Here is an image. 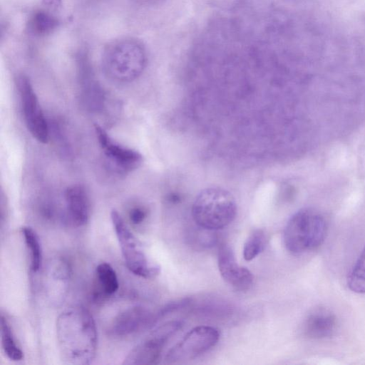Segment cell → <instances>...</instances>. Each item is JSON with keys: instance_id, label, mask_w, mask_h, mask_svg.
<instances>
[{"instance_id": "5bb4252c", "label": "cell", "mask_w": 365, "mask_h": 365, "mask_svg": "<svg viewBox=\"0 0 365 365\" xmlns=\"http://www.w3.org/2000/svg\"><path fill=\"white\" fill-rule=\"evenodd\" d=\"M66 214L68 220L76 227L85 225L90 215V203L85 189L73 185L65 192Z\"/></svg>"}, {"instance_id": "5b68a950", "label": "cell", "mask_w": 365, "mask_h": 365, "mask_svg": "<svg viewBox=\"0 0 365 365\" xmlns=\"http://www.w3.org/2000/svg\"><path fill=\"white\" fill-rule=\"evenodd\" d=\"M110 217L128 269L141 277L152 278L156 276L159 273V267L150 263L140 243L129 230L120 215L113 210Z\"/></svg>"}, {"instance_id": "30bf717a", "label": "cell", "mask_w": 365, "mask_h": 365, "mask_svg": "<svg viewBox=\"0 0 365 365\" xmlns=\"http://www.w3.org/2000/svg\"><path fill=\"white\" fill-rule=\"evenodd\" d=\"M95 130L100 147L109 165L114 171L127 174L136 170L143 162V157L135 150L121 145L113 141L99 125Z\"/></svg>"}, {"instance_id": "8992f818", "label": "cell", "mask_w": 365, "mask_h": 365, "mask_svg": "<svg viewBox=\"0 0 365 365\" xmlns=\"http://www.w3.org/2000/svg\"><path fill=\"white\" fill-rule=\"evenodd\" d=\"M182 327L180 321H170L153 329L125 357L124 364H154L158 362L167 341Z\"/></svg>"}, {"instance_id": "52a82bcc", "label": "cell", "mask_w": 365, "mask_h": 365, "mask_svg": "<svg viewBox=\"0 0 365 365\" xmlns=\"http://www.w3.org/2000/svg\"><path fill=\"white\" fill-rule=\"evenodd\" d=\"M219 338L217 329L210 326L196 327L169 350L165 360L169 364H176L194 359L215 346Z\"/></svg>"}, {"instance_id": "7c38bea8", "label": "cell", "mask_w": 365, "mask_h": 365, "mask_svg": "<svg viewBox=\"0 0 365 365\" xmlns=\"http://www.w3.org/2000/svg\"><path fill=\"white\" fill-rule=\"evenodd\" d=\"M156 322V315L144 307L135 306L124 310L115 317L110 332L115 336H126L152 327Z\"/></svg>"}, {"instance_id": "ba28073f", "label": "cell", "mask_w": 365, "mask_h": 365, "mask_svg": "<svg viewBox=\"0 0 365 365\" xmlns=\"http://www.w3.org/2000/svg\"><path fill=\"white\" fill-rule=\"evenodd\" d=\"M17 88L27 129L38 141L46 143L50 136V126L29 78L24 75L19 76L17 78Z\"/></svg>"}, {"instance_id": "44dd1931", "label": "cell", "mask_w": 365, "mask_h": 365, "mask_svg": "<svg viewBox=\"0 0 365 365\" xmlns=\"http://www.w3.org/2000/svg\"><path fill=\"white\" fill-rule=\"evenodd\" d=\"M147 217V211L142 207H134L128 212L130 222L134 225H140Z\"/></svg>"}, {"instance_id": "d6986e66", "label": "cell", "mask_w": 365, "mask_h": 365, "mask_svg": "<svg viewBox=\"0 0 365 365\" xmlns=\"http://www.w3.org/2000/svg\"><path fill=\"white\" fill-rule=\"evenodd\" d=\"M347 285L354 292L365 294V245L349 273Z\"/></svg>"}, {"instance_id": "ac0fdd59", "label": "cell", "mask_w": 365, "mask_h": 365, "mask_svg": "<svg viewBox=\"0 0 365 365\" xmlns=\"http://www.w3.org/2000/svg\"><path fill=\"white\" fill-rule=\"evenodd\" d=\"M24 241L29 251L30 267L32 272H38L42 264V250L36 232L30 227H22Z\"/></svg>"}, {"instance_id": "7a4b0ae2", "label": "cell", "mask_w": 365, "mask_h": 365, "mask_svg": "<svg viewBox=\"0 0 365 365\" xmlns=\"http://www.w3.org/2000/svg\"><path fill=\"white\" fill-rule=\"evenodd\" d=\"M147 63L143 43L130 38L115 40L104 48L102 66L106 75L118 83H128L138 78Z\"/></svg>"}, {"instance_id": "9c48e42d", "label": "cell", "mask_w": 365, "mask_h": 365, "mask_svg": "<svg viewBox=\"0 0 365 365\" xmlns=\"http://www.w3.org/2000/svg\"><path fill=\"white\" fill-rule=\"evenodd\" d=\"M80 101L88 112L101 113L106 107L104 90L96 81L92 65L86 50H81L76 56Z\"/></svg>"}, {"instance_id": "6da1fadb", "label": "cell", "mask_w": 365, "mask_h": 365, "mask_svg": "<svg viewBox=\"0 0 365 365\" xmlns=\"http://www.w3.org/2000/svg\"><path fill=\"white\" fill-rule=\"evenodd\" d=\"M56 335L63 363L85 365L95 358L97 329L92 315L86 308L76 306L64 310L56 321Z\"/></svg>"}, {"instance_id": "e0dca14e", "label": "cell", "mask_w": 365, "mask_h": 365, "mask_svg": "<svg viewBox=\"0 0 365 365\" xmlns=\"http://www.w3.org/2000/svg\"><path fill=\"white\" fill-rule=\"evenodd\" d=\"M96 275L100 289L104 294L112 295L118 291L119 287L118 276L110 264L100 263L96 267Z\"/></svg>"}, {"instance_id": "3957f363", "label": "cell", "mask_w": 365, "mask_h": 365, "mask_svg": "<svg viewBox=\"0 0 365 365\" xmlns=\"http://www.w3.org/2000/svg\"><path fill=\"white\" fill-rule=\"evenodd\" d=\"M327 234V223L324 216L312 208H303L288 220L283 240L287 250L300 255L318 248Z\"/></svg>"}, {"instance_id": "7402d4cb", "label": "cell", "mask_w": 365, "mask_h": 365, "mask_svg": "<svg viewBox=\"0 0 365 365\" xmlns=\"http://www.w3.org/2000/svg\"><path fill=\"white\" fill-rule=\"evenodd\" d=\"M168 200L172 203H178L180 201V196L176 193H171L168 195Z\"/></svg>"}, {"instance_id": "9a60e30c", "label": "cell", "mask_w": 365, "mask_h": 365, "mask_svg": "<svg viewBox=\"0 0 365 365\" xmlns=\"http://www.w3.org/2000/svg\"><path fill=\"white\" fill-rule=\"evenodd\" d=\"M59 19L53 11L38 9L33 12L27 23L29 32L35 36H45L53 33L59 26Z\"/></svg>"}, {"instance_id": "8fae6325", "label": "cell", "mask_w": 365, "mask_h": 365, "mask_svg": "<svg viewBox=\"0 0 365 365\" xmlns=\"http://www.w3.org/2000/svg\"><path fill=\"white\" fill-rule=\"evenodd\" d=\"M217 264L223 279L235 289L245 291L250 288L253 275L248 269L237 264L230 246L223 244L220 247Z\"/></svg>"}, {"instance_id": "603a6c76", "label": "cell", "mask_w": 365, "mask_h": 365, "mask_svg": "<svg viewBox=\"0 0 365 365\" xmlns=\"http://www.w3.org/2000/svg\"><path fill=\"white\" fill-rule=\"evenodd\" d=\"M142 3L147 4H154L156 3H158L163 0H138Z\"/></svg>"}, {"instance_id": "2e32d148", "label": "cell", "mask_w": 365, "mask_h": 365, "mask_svg": "<svg viewBox=\"0 0 365 365\" xmlns=\"http://www.w3.org/2000/svg\"><path fill=\"white\" fill-rule=\"evenodd\" d=\"M1 341L4 353L11 361H21L24 353L17 344L11 327L4 315L1 316Z\"/></svg>"}, {"instance_id": "ffe728a7", "label": "cell", "mask_w": 365, "mask_h": 365, "mask_svg": "<svg viewBox=\"0 0 365 365\" xmlns=\"http://www.w3.org/2000/svg\"><path fill=\"white\" fill-rule=\"evenodd\" d=\"M266 236L264 232L257 229L253 230L246 240L243 247V257L247 261H251L264 249Z\"/></svg>"}, {"instance_id": "4fadbf2b", "label": "cell", "mask_w": 365, "mask_h": 365, "mask_svg": "<svg viewBox=\"0 0 365 365\" xmlns=\"http://www.w3.org/2000/svg\"><path fill=\"white\" fill-rule=\"evenodd\" d=\"M337 326L335 314L327 308L319 307L307 315L303 324V332L309 339H324L332 336Z\"/></svg>"}, {"instance_id": "277c9868", "label": "cell", "mask_w": 365, "mask_h": 365, "mask_svg": "<svg viewBox=\"0 0 365 365\" xmlns=\"http://www.w3.org/2000/svg\"><path fill=\"white\" fill-rule=\"evenodd\" d=\"M237 205L233 195L221 187H207L196 196L192 207L195 222L202 229L215 231L235 218Z\"/></svg>"}]
</instances>
